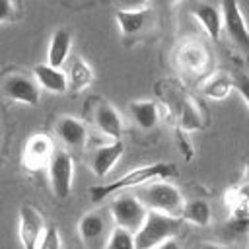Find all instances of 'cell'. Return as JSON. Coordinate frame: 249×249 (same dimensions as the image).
<instances>
[{"mask_svg":"<svg viewBox=\"0 0 249 249\" xmlns=\"http://www.w3.org/2000/svg\"><path fill=\"white\" fill-rule=\"evenodd\" d=\"M175 173V165L173 163H165V161H158V163H146V165H140V167H134L130 171H126L124 175L117 177L115 181L107 183V185H101V187H93L89 191V196L93 202H101L117 193H123V191H128V189H134V187H142L150 181H156V179H165V177H171Z\"/></svg>","mask_w":249,"mask_h":249,"instance_id":"obj_1","label":"cell"},{"mask_svg":"<svg viewBox=\"0 0 249 249\" xmlns=\"http://www.w3.org/2000/svg\"><path fill=\"white\" fill-rule=\"evenodd\" d=\"M181 216H171L165 212L158 210H148V216L142 224V228L134 233L136 237V247L138 249H156L158 245L165 243L167 239H173L181 226H183Z\"/></svg>","mask_w":249,"mask_h":249,"instance_id":"obj_2","label":"cell"},{"mask_svg":"<svg viewBox=\"0 0 249 249\" xmlns=\"http://www.w3.org/2000/svg\"><path fill=\"white\" fill-rule=\"evenodd\" d=\"M136 196L146 204L148 210H158L171 216H181L185 208V198L181 191L175 185L165 183L163 179H156L142 185Z\"/></svg>","mask_w":249,"mask_h":249,"instance_id":"obj_3","label":"cell"},{"mask_svg":"<svg viewBox=\"0 0 249 249\" xmlns=\"http://www.w3.org/2000/svg\"><path fill=\"white\" fill-rule=\"evenodd\" d=\"M115 220L111 216V210H89L86 212L80 222H78V235L82 239L84 249H105L113 230H115Z\"/></svg>","mask_w":249,"mask_h":249,"instance_id":"obj_4","label":"cell"},{"mask_svg":"<svg viewBox=\"0 0 249 249\" xmlns=\"http://www.w3.org/2000/svg\"><path fill=\"white\" fill-rule=\"evenodd\" d=\"M109 210H111V216L115 220V226L124 228L132 233H136L142 228V224L148 216L146 204L136 195H128L126 191L113 195Z\"/></svg>","mask_w":249,"mask_h":249,"instance_id":"obj_5","label":"cell"},{"mask_svg":"<svg viewBox=\"0 0 249 249\" xmlns=\"http://www.w3.org/2000/svg\"><path fill=\"white\" fill-rule=\"evenodd\" d=\"M49 181L51 189L56 198H66L72 193V183H74V160L68 150H54L49 165Z\"/></svg>","mask_w":249,"mask_h":249,"instance_id":"obj_6","label":"cell"},{"mask_svg":"<svg viewBox=\"0 0 249 249\" xmlns=\"http://www.w3.org/2000/svg\"><path fill=\"white\" fill-rule=\"evenodd\" d=\"M47 231L43 214L31 206V204H21L18 212V237L21 243V249H39V243Z\"/></svg>","mask_w":249,"mask_h":249,"instance_id":"obj_7","label":"cell"},{"mask_svg":"<svg viewBox=\"0 0 249 249\" xmlns=\"http://www.w3.org/2000/svg\"><path fill=\"white\" fill-rule=\"evenodd\" d=\"M2 93L16 103L37 105L41 99V86L35 78H29L25 74H10L2 82Z\"/></svg>","mask_w":249,"mask_h":249,"instance_id":"obj_8","label":"cell"},{"mask_svg":"<svg viewBox=\"0 0 249 249\" xmlns=\"http://www.w3.org/2000/svg\"><path fill=\"white\" fill-rule=\"evenodd\" d=\"M222 16H224V29L228 31L230 39L239 45L241 49L249 51V25L245 21L243 10L237 0H222Z\"/></svg>","mask_w":249,"mask_h":249,"instance_id":"obj_9","label":"cell"},{"mask_svg":"<svg viewBox=\"0 0 249 249\" xmlns=\"http://www.w3.org/2000/svg\"><path fill=\"white\" fill-rule=\"evenodd\" d=\"M53 154H54V146H53L51 136L43 132L31 134L23 146V165L31 171L43 169L49 165Z\"/></svg>","mask_w":249,"mask_h":249,"instance_id":"obj_10","label":"cell"},{"mask_svg":"<svg viewBox=\"0 0 249 249\" xmlns=\"http://www.w3.org/2000/svg\"><path fill=\"white\" fill-rule=\"evenodd\" d=\"M123 154H124V144H123V140H111V142L99 146V148L93 152L91 163H89L93 175L99 177V179H105V177L111 173V169L119 163V160H121Z\"/></svg>","mask_w":249,"mask_h":249,"instance_id":"obj_11","label":"cell"},{"mask_svg":"<svg viewBox=\"0 0 249 249\" xmlns=\"http://www.w3.org/2000/svg\"><path fill=\"white\" fill-rule=\"evenodd\" d=\"M54 132L62 140V144L70 150H82L88 142V126L80 119L70 115H64L56 121Z\"/></svg>","mask_w":249,"mask_h":249,"instance_id":"obj_12","label":"cell"},{"mask_svg":"<svg viewBox=\"0 0 249 249\" xmlns=\"http://www.w3.org/2000/svg\"><path fill=\"white\" fill-rule=\"evenodd\" d=\"M66 78H68V91H84L86 88L91 86L95 74L84 56L74 54L66 62Z\"/></svg>","mask_w":249,"mask_h":249,"instance_id":"obj_13","label":"cell"},{"mask_svg":"<svg viewBox=\"0 0 249 249\" xmlns=\"http://www.w3.org/2000/svg\"><path fill=\"white\" fill-rule=\"evenodd\" d=\"M93 123L95 126L111 140H121L123 136V119L119 111L111 103H99L93 111Z\"/></svg>","mask_w":249,"mask_h":249,"instance_id":"obj_14","label":"cell"},{"mask_svg":"<svg viewBox=\"0 0 249 249\" xmlns=\"http://www.w3.org/2000/svg\"><path fill=\"white\" fill-rule=\"evenodd\" d=\"M33 78L37 80V84L51 91V93H64L68 91V78H66V72L58 66H53L49 62L45 64H37L33 68Z\"/></svg>","mask_w":249,"mask_h":249,"instance_id":"obj_15","label":"cell"},{"mask_svg":"<svg viewBox=\"0 0 249 249\" xmlns=\"http://www.w3.org/2000/svg\"><path fill=\"white\" fill-rule=\"evenodd\" d=\"M177 62L187 70V72H193V74H198L206 68L208 64V53L204 49V45L196 43V41H187L183 43L179 49H177V54H175Z\"/></svg>","mask_w":249,"mask_h":249,"instance_id":"obj_16","label":"cell"},{"mask_svg":"<svg viewBox=\"0 0 249 249\" xmlns=\"http://www.w3.org/2000/svg\"><path fill=\"white\" fill-rule=\"evenodd\" d=\"M193 16H195V19L200 23V27L204 29V33H206L212 41H218L220 31H222V27H224L222 8H216L214 4L202 2V4H196V6H195Z\"/></svg>","mask_w":249,"mask_h":249,"instance_id":"obj_17","label":"cell"},{"mask_svg":"<svg viewBox=\"0 0 249 249\" xmlns=\"http://www.w3.org/2000/svg\"><path fill=\"white\" fill-rule=\"evenodd\" d=\"M70 49H72V33L66 27L54 29L51 35V41H49L47 62L62 68L70 58Z\"/></svg>","mask_w":249,"mask_h":249,"instance_id":"obj_18","label":"cell"},{"mask_svg":"<svg viewBox=\"0 0 249 249\" xmlns=\"http://www.w3.org/2000/svg\"><path fill=\"white\" fill-rule=\"evenodd\" d=\"M115 19H117V25H119V31L123 33V37H132V35H138L146 27V23L150 19V10L148 8H140V10L119 8L115 14Z\"/></svg>","mask_w":249,"mask_h":249,"instance_id":"obj_19","label":"cell"},{"mask_svg":"<svg viewBox=\"0 0 249 249\" xmlns=\"http://www.w3.org/2000/svg\"><path fill=\"white\" fill-rule=\"evenodd\" d=\"M226 206L230 218L237 224H245L249 220V185L233 187L226 193Z\"/></svg>","mask_w":249,"mask_h":249,"instance_id":"obj_20","label":"cell"},{"mask_svg":"<svg viewBox=\"0 0 249 249\" xmlns=\"http://www.w3.org/2000/svg\"><path fill=\"white\" fill-rule=\"evenodd\" d=\"M231 91H235V76H230L228 72L212 74L202 84V95L212 101H224Z\"/></svg>","mask_w":249,"mask_h":249,"instance_id":"obj_21","label":"cell"},{"mask_svg":"<svg viewBox=\"0 0 249 249\" xmlns=\"http://www.w3.org/2000/svg\"><path fill=\"white\" fill-rule=\"evenodd\" d=\"M128 111H130V117L132 121L144 128V130H150L158 124V119H160V109H158V103L156 101H150V99H136V101H130L128 105Z\"/></svg>","mask_w":249,"mask_h":249,"instance_id":"obj_22","label":"cell"},{"mask_svg":"<svg viewBox=\"0 0 249 249\" xmlns=\"http://www.w3.org/2000/svg\"><path fill=\"white\" fill-rule=\"evenodd\" d=\"M181 218L193 226H208L212 222V208L206 200L202 198H193L189 202H185V208H183V214Z\"/></svg>","mask_w":249,"mask_h":249,"instance_id":"obj_23","label":"cell"},{"mask_svg":"<svg viewBox=\"0 0 249 249\" xmlns=\"http://www.w3.org/2000/svg\"><path fill=\"white\" fill-rule=\"evenodd\" d=\"M179 124H181V130H185V132H193L202 126V115L193 101L183 103V107L179 111Z\"/></svg>","mask_w":249,"mask_h":249,"instance_id":"obj_24","label":"cell"},{"mask_svg":"<svg viewBox=\"0 0 249 249\" xmlns=\"http://www.w3.org/2000/svg\"><path fill=\"white\" fill-rule=\"evenodd\" d=\"M105 249H138L136 247V237H134L132 231L117 226L113 230V235H111V239H109Z\"/></svg>","mask_w":249,"mask_h":249,"instance_id":"obj_25","label":"cell"},{"mask_svg":"<svg viewBox=\"0 0 249 249\" xmlns=\"http://www.w3.org/2000/svg\"><path fill=\"white\" fill-rule=\"evenodd\" d=\"M39 249H64L56 226H47V231L39 243Z\"/></svg>","mask_w":249,"mask_h":249,"instance_id":"obj_26","label":"cell"},{"mask_svg":"<svg viewBox=\"0 0 249 249\" xmlns=\"http://www.w3.org/2000/svg\"><path fill=\"white\" fill-rule=\"evenodd\" d=\"M235 91L241 95V99L249 107V76L247 74H237L235 76Z\"/></svg>","mask_w":249,"mask_h":249,"instance_id":"obj_27","label":"cell"},{"mask_svg":"<svg viewBox=\"0 0 249 249\" xmlns=\"http://www.w3.org/2000/svg\"><path fill=\"white\" fill-rule=\"evenodd\" d=\"M2 10H0V19L2 21H12L16 19L18 8H16V0H0Z\"/></svg>","mask_w":249,"mask_h":249,"instance_id":"obj_28","label":"cell"},{"mask_svg":"<svg viewBox=\"0 0 249 249\" xmlns=\"http://www.w3.org/2000/svg\"><path fill=\"white\" fill-rule=\"evenodd\" d=\"M123 10H140V8H148L150 0H119Z\"/></svg>","mask_w":249,"mask_h":249,"instance_id":"obj_29","label":"cell"},{"mask_svg":"<svg viewBox=\"0 0 249 249\" xmlns=\"http://www.w3.org/2000/svg\"><path fill=\"white\" fill-rule=\"evenodd\" d=\"M156 249H181V247H179V243H177V239L173 237V239H167L165 243H161V245H158Z\"/></svg>","mask_w":249,"mask_h":249,"instance_id":"obj_30","label":"cell"},{"mask_svg":"<svg viewBox=\"0 0 249 249\" xmlns=\"http://www.w3.org/2000/svg\"><path fill=\"white\" fill-rule=\"evenodd\" d=\"M200 249H222L220 245H214V243H206V245H202Z\"/></svg>","mask_w":249,"mask_h":249,"instance_id":"obj_31","label":"cell"},{"mask_svg":"<svg viewBox=\"0 0 249 249\" xmlns=\"http://www.w3.org/2000/svg\"><path fill=\"white\" fill-rule=\"evenodd\" d=\"M245 175H247V185H249V161H247V169H245Z\"/></svg>","mask_w":249,"mask_h":249,"instance_id":"obj_32","label":"cell"},{"mask_svg":"<svg viewBox=\"0 0 249 249\" xmlns=\"http://www.w3.org/2000/svg\"><path fill=\"white\" fill-rule=\"evenodd\" d=\"M169 6H173V4H177V2H181V0H165Z\"/></svg>","mask_w":249,"mask_h":249,"instance_id":"obj_33","label":"cell"}]
</instances>
